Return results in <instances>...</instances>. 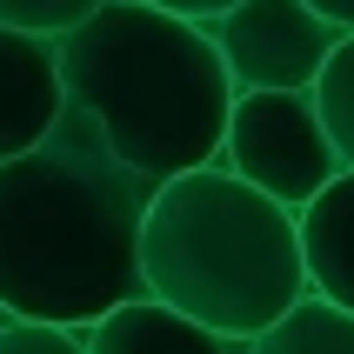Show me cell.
Returning <instances> with one entry per match:
<instances>
[{"instance_id":"6da1fadb","label":"cell","mask_w":354,"mask_h":354,"mask_svg":"<svg viewBox=\"0 0 354 354\" xmlns=\"http://www.w3.org/2000/svg\"><path fill=\"white\" fill-rule=\"evenodd\" d=\"M147 194L60 107L40 147L0 160V321L87 335L100 315L140 301L134 241Z\"/></svg>"},{"instance_id":"7a4b0ae2","label":"cell","mask_w":354,"mask_h":354,"mask_svg":"<svg viewBox=\"0 0 354 354\" xmlns=\"http://www.w3.org/2000/svg\"><path fill=\"white\" fill-rule=\"evenodd\" d=\"M60 107L87 120L100 154L140 187L214 167L234 87L201 27L140 0H100L74 34L54 40Z\"/></svg>"},{"instance_id":"3957f363","label":"cell","mask_w":354,"mask_h":354,"mask_svg":"<svg viewBox=\"0 0 354 354\" xmlns=\"http://www.w3.org/2000/svg\"><path fill=\"white\" fill-rule=\"evenodd\" d=\"M134 261H140V295L207 328L227 348L254 341L268 321H281L308 295L295 214L254 187H241L221 167H194L147 194Z\"/></svg>"},{"instance_id":"277c9868","label":"cell","mask_w":354,"mask_h":354,"mask_svg":"<svg viewBox=\"0 0 354 354\" xmlns=\"http://www.w3.org/2000/svg\"><path fill=\"white\" fill-rule=\"evenodd\" d=\"M214 167L234 174L241 187L268 194L274 207H288V214H301V207L341 174L308 94H234Z\"/></svg>"},{"instance_id":"5b68a950","label":"cell","mask_w":354,"mask_h":354,"mask_svg":"<svg viewBox=\"0 0 354 354\" xmlns=\"http://www.w3.org/2000/svg\"><path fill=\"white\" fill-rule=\"evenodd\" d=\"M201 34H207V47H214L234 94H308L328 47L341 40L301 0H234Z\"/></svg>"},{"instance_id":"8992f818","label":"cell","mask_w":354,"mask_h":354,"mask_svg":"<svg viewBox=\"0 0 354 354\" xmlns=\"http://www.w3.org/2000/svg\"><path fill=\"white\" fill-rule=\"evenodd\" d=\"M54 120H60L54 40L0 27V160H20L27 147H40L54 134Z\"/></svg>"},{"instance_id":"52a82bcc","label":"cell","mask_w":354,"mask_h":354,"mask_svg":"<svg viewBox=\"0 0 354 354\" xmlns=\"http://www.w3.org/2000/svg\"><path fill=\"white\" fill-rule=\"evenodd\" d=\"M295 248H301V288L354 315V174H335L295 214Z\"/></svg>"},{"instance_id":"ba28073f","label":"cell","mask_w":354,"mask_h":354,"mask_svg":"<svg viewBox=\"0 0 354 354\" xmlns=\"http://www.w3.org/2000/svg\"><path fill=\"white\" fill-rule=\"evenodd\" d=\"M80 348L87 354H234L227 341H214L207 328H194V321L167 315L160 301H127V308H114V315H100L87 335H80Z\"/></svg>"},{"instance_id":"9c48e42d","label":"cell","mask_w":354,"mask_h":354,"mask_svg":"<svg viewBox=\"0 0 354 354\" xmlns=\"http://www.w3.org/2000/svg\"><path fill=\"white\" fill-rule=\"evenodd\" d=\"M234 354H354V315L301 295L281 321H268L254 341H234Z\"/></svg>"},{"instance_id":"30bf717a","label":"cell","mask_w":354,"mask_h":354,"mask_svg":"<svg viewBox=\"0 0 354 354\" xmlns=\"http://www.w3.org/2000/svg\"><path fill=\"white\" fill-rule=\"evenodd\" d=\"M308 100H315V120H321V134H328L335 167L354 174V34H341L335 47H328V60H321Z\"/></svg>"},{"instance_id":"8fae6325","label":"cell","mask_w":354,"mask_h":354,"mask_svg":"<svg viewBox=\"0 0 354 354\" xmlns=\"http://www.w3.org/2000/svg\"><path fill=\"white\" fill-rule=\"evenodd\" d=\"M100 0H0V27L7 34H34V40H60L94 14Z\"/></svg>"},{"instance_id":"7c38bea8","label":"cell","mask_w":354,"mask_h":354,"mask_svg":"<svg viewBox=\"0 0 354 354\" xmlns=\"http://www.w3.org/2000/svg\"><path fill=\"white\" fill-rule=\"evenodd\" d=\"M0 354H87L67 328H34V321H0Z\"/></svg>"},{"instance_id":"4fadbf2b","label":"cell","mask_w":354,"mask_h":354,"mask_svg":"<svg viewBox=\"0 0 354 354\" xmlns=\"http://www.w3.org/2000/svg\"><path fill=\"white\" fill-rule=\"evenodd\" d=\"M140 7H154V14H174V20H187V27H207V20H221L234 0H140Z\"/></svg>"},{"instance_id":"5bb4252c","label":"cell","mask_w":354,"mask_h":354,"mask_svg":"<svg viewBox=\"0 0 354 354\" xmlns=\"http://www.w3.org/2000/svg\"><path fill=\"white\" fill-rule=\"evenodd\" d=\"M308 14H321L335 34H354V0H301Z\"/></svg>"}]
</instances>
